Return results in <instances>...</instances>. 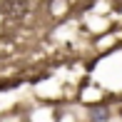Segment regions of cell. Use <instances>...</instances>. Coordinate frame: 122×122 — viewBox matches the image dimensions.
<instances>
[{"label":"cell","mask_w":122,"mask_h":122,"mask_svg":"<svg viewBox=\"0 0 122 122\" xmlns=\"http://www.w3.org/2000/svg\"><path fill=\"white\" fill-rule=\"evenodd\" d=\"M0 10L8 20H23L27 15V0H3Z\"/></svg>","instance_id":"cell-1"},{"label":"cell","mask_w":122,"mask_h":122,"mask_svg":"<svg viewBox=\"0 0 122 122\" xmlns=\"http://www.w3.org/2000/svg\"><path fill=\"white\" fill-rule=\"evenodd\" d=\"M90 117H92V120H107V117H110V112H107V110H92Z\"/></svg>","instance_id":"cell-2"}]
</instances>
